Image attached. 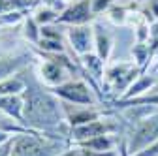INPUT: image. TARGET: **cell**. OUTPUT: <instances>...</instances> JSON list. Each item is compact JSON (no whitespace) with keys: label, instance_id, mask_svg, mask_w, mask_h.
Returning a JSON list of instances; mask_svg holds the SVG:
<instances>
[{"label":"cell","instance_id":"6da1fadb","mask_svg":"<svg viewBox=\"0 0 158 156\" xmlns=\"http://www.w3.org/2000/svg\"><path fill=\"white\" fill-rule=\"evenodd\" d=\"M27 88L23 92L25 98V126L32 132H40L53 139L70 141V126L66 122L64 105L58 96L44 87L34 73V64L25 70Z\"/></svg>","mask_w":158,"mask_h":156},{"label":"cell","instance_id":"7a4b0ae2","mask_svg":"<svg viewBox=\"0 0 158 156\" xmlns=\"http://www.w3.org/2000/svg\"><path fill=\"white\" fill-rule=\"evenodd\" d=\"M141 68L137 66L132 58L124 60H113L107 62L104 81H102V90L106 96V105L111 109V104L118 98H123L126 90L132 87V83L141 75Z\"/></svg>","mask_w":158,"mask_h":156},{"label":"cell","instance_id":"3957f363","mask_svg":"<svg viewBox=\"0 0 158 156\" xmlns=\"http://www.w3.org/2000/svg\"><path fill=\"white\" fill-rule=\"evenodd\" d=\"M72 143L53 139L40 132H25L13 138L11 156H60Z\"/></svg>","mask_w":158,"mask_h":156},{"label":"cell","instance_id":"277c9868","mask_svg":"<svg viewBox=\"0 0 158 156\" xmlns=\"http://www.w3.org/2000/svg\"><path fill=\"white\" fill-rule=\"evenodd\" d=\"M58 98L66 104H73V105H104L100 96L96 94V90L90 87V83H87L83 77H72L66 83L58 85L55 88H51Z\"/></svg>","mask_w":158,"mask_h":156},{"label":"cell","instance_id":"5b68a950","mask_svg":"<svg viewBox=\"0 0 158 156\" xmlns=\"http://www.w3.org/2000/svg\"><path fill=\"white\" fill-rule=\"evenodd\" d=\"M156 139H158V111L151 113L143 121L134 124L124 135L126 149L132 156L149 147L151 143H154Z\"/></svg>","mask_w":158,"mask_h":156},{"label":"cell","instance_id":"8992f818","mask_svg":"<svg viewBox=\"0 0 158 156\" xmlns=\"http://www.w3.org/2000/svg\"><path fill=\"white\" fill-rule=\"evenodd\" d=\"M36 62V55L32 47L17 51H0V81L30 68Z\"/></svg>","mask_w":158,"mask_h":156},{"label":"cell","instance_id":"52a82bcc","mask_svg":"<svg viewBox=\"0 0 158 156\" xmlns=\"http://www.w3.org/2000/svg\"><path fill=\"white\" fill-rule=\"evenodd\" d=\"M96 15L92 11L90 0H73L68 4L56 17V25L64 27H75V25H92L96 21Z\"/></svg>","mask_w":158,"mask_h":156},{"label":"cell","instance_id":"ba28073f","mask_svg":"<svg viewBox=\"0 0 158 156\" xmlns=\"http://www.w3.org/2000/svg\"><path fill=\"white\" fill-rule=\"evenodd\" d=\"M66 43L72 55L83 56L94 51V27L92 25H75L66 27Z\"/></svg>","mask_w":158,"mask_h":156},{"label":"cell","instance_id":"9c48e42d","mask_svg":"<svg viewBox=\"0 0 158 156\" xmlns=\"http://www.w3.org/2000/svg\"><path fill=\"white\" fill-rule=\"evenodd\" d=\"M94 27V53L102 58V60L109 62L113 56V49H115V36L113 32L100 21V17L92 23Z\"/></svg>","mask_w":158,"mask_h":156},{"label":"cell","instance_id":"30bf717a","mask_svg":"<svg viewBox=\"0 0 158 156\" xmlns=\"http://www.w3.org/2000/svg\"><path fill=\"white\" fill-rule=\"evenodd\" d=\"M0 113H4L25 126V98L23 94L0 96Z\"/></svg>","mask_w":158,"mask_h":156},{"label":"cell","instance_id":"8fae6325","mask_svg":"<svg viewBox=\"0 0 158 156\" xmlns=\"http://www.w3.org/2000/svg\"><path fill=\"white\" fill-rule=\"evenodd\" d=\"M156 85H158V77L154 73L141 72V75L132 83V87L126 90V94L123 96V98H118V100H128V98H135V96H143V94H147Z\"/></svg>","mask_w":158,"mask_h":156},{"label":"cell","instance_id":"7c38bea8","mask_svg":"<svg viewBox=\"0 0 158 156\" xmlns=\"http://www.w3.org/2000/svg\"><path fill=\"white\" fill-rule=\"evenodd\" d=\"M19 27H21V30H19V32H21L23 42L28 47H36L40 43V40H42V27L36 23V19L32 17V13H28Z\"/></svg>","mask_w":158,"mask_h":156},{"label":"cell","instance_id":"4fadbf2b","mask_svg":"<svg viewBox=\"0 0 158 156\" xmlns=\"http://www.w3.org/2000/svg\"><path fill=\"white\" fill-rule=\"evenodd\" d=\"M27 88V75L25 70L19 72L8 79L0 81V96H6V94H23Z\"/></svg>","mask_w":158,"mask_h":156},{"label":"cell","instance_id":"5bb4252c","mask_svg":"<svg viewBox=\"0 0 158 156\" xmlns=\"http://www.w3.org/2000/svg\"><path fill=\"white\" fill-rule=\"evenodd\" d=\"M130 58L145 72L151 66V62H152V55H151L149 43H137V42H134V45H130Z\"/></svg>","mask_w":158,"mask_h":156},{"label":"cell","instance_id":"9a60e30c","mask_svg":"<svg viewBox=\"0 0 158 156\" xmlns=\"http://www.w3.org/2000/svg\"><path fill=\"white\" fill-rule=\"evenodd\" d=\"M38 6V0H0V15L13 11H32Z\"/></svg>","mask_w":158,"mask_h":156},{"label":"cell","instance_id":"2e32d148","mask_svg":"<svg viewBox=\"0 0 158 156\" xmlns=\"http://www.w3.org/2000/svg\"><path fill=\"white\" fill-rule=\"evenodd\" d=\"M106 21L113 27H126V17H128V10L121 4V2H115L107 11H106Z\"/></svg>","mask_w":158,"mask_h":156},{"label":"cell","instance_id":"e0dca14e","mask_svg":"<svg viewBox=\"0 0 158 156\" xmlns=\"http://www.w3.org/2000/svg\"><path fill=\"white\" fill-rule=\"evenodd\" d=\"M30 13H32V17L36 19V23H38L40 27L56 23V17H58V11H56V10L47 8V6H42V4H38Z\"/></svg>","mask_w":158,"mask_h":156},{"label":"cell","instance_id":"ac0fdd59","mask_svg":"<svg viewBox=\"0 0 158 156\" xmlns=\"http://www.w3.org/2000/svg\"><path fill=\"white\" fill-rule=\"evenodd\" d=\"M0 130L4 132H10V133H25V132H32L28 130L27 126H23L21 122H17L15 119H11V117L0 113Z\"/></svg>","mask_w":158,"mask_h":156},{"label":"cell","instance_id":"d6986e66","mask_svg":"<svg viewBox=\"0 0 158 156\" xmlns=\"http://www.w3.org/2000/svg\"><path fill=\"white\" fill-rule=\"evenodd\" d=\"M134 30V42L137 43H149L151 40V28H149V23H143L139 27L132 28Z\"/></svg>","mask_w":158,"mask_h":156},{"label":"cell","instance_id":"ffe728a7","mask_svg":"<svg viewBox=\"0 0 158 156\" xmlns=\"http://www.w3.org/2000/svg\"><path fill=\"white\" fill-rule=\"evenodd\" d=\"M92 2V11H94V15L96 17H102V15H106V11L117 2V0H90Z\"/></svg>","mask_w":158,"mask_h":156},{"label":"cell","instance_id":"44dd1931","mask_svg":"<svg viewBox=\"0 0 158 156\" xmlns=\"http://www.w3.org/2000/svg\"><path fill=\"white\" fill-rule=\"evenodd\" d=\"M134 156H158V139L154 143H151L149 147H145L143 150H139L137 154H134Z\"/></svg>","mask_w":158,"mask_h":156},{"label":"cell","instance_id":"7402d4cb","mask_svg":"<svg viewBox=\"0 0 158 156\" xmlns=\"http://www.w3.org/2000/svg\"><path fill=\"white\" fill-rule=\"evenodd\" d=\"M13 138L8 139L6 143H0V156H11V152H13Z\"/></svg>","mask_w":158,"mask_h":156},{"label":"cell","instance_id":"603a6c76","mask_svg":"<svg viewBox=\"0 0 158 156\" xmlns=\"http://www.w3.org/2000/svg\"><path fill=\"white\" fill-rule=\"evenodd\" d=\"M13 135H17V133H10V132H4V130H0V143H6L8 139H11Z\"/></svg>","mask_w":158,"mask_h":156},{"label":"cell","instance_id":"cb8c5ba5","mask_svg":"<svg viewBox=\"0 0 158 156\" xmlns=\"http://www.w3.org/2000/svg\"><path fill=\"white\" fill-rule=\"evenodd\" d=\"M64 2H66V4H72V2H73V0H64Z\"/></svg>","mask_w":158,"mask_h":156},{"label":"cell","instance_id":"d4e9b609","mask_svg":"<svg viewBox=\"0 0 158 156\" xmlns=\"http://www.w3.org/2000/svg\"><path fill=\"white\" fill-rule=\"evenodd\" d=\"M109 156H118V154H117V152H113V154H109Z\"/></svg>","mask_w":158,"mask_h":156}]
</instances>
